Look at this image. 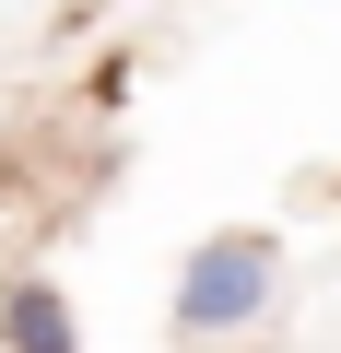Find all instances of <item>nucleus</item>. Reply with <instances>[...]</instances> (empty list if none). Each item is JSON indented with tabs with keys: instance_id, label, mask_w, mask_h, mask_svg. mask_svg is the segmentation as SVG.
Listing matches in <instances>:
<instances>
[{
	"instance_id": "f257e3e1",
	"label": "nucleus",
	"mask_w": 341,
	"mask_h": 353,
	"mask_svg": "<svg viewBox=\"0 0 341 353\" xmlns=\"http://www.w3.org/2000/svg\"><path fill=\"white\" fill-rule=\"evenodd\" d=\"M271 236H212V248H189V271H177V330H247L259 306H271Z\"/></svg>"
},
{
	"instance_id": "f03ea898",
	"label": "nucleus",
	"mask_w": 341,
	"mask_h": 353,
	"mask_svg": "<svg viewBox=\"0 0 341 353\" xmlns=\"http://www.w3.org/2000/svg\"><path fill=\"white\" fill-rule=\"evenodd\" d=\"M0 341H12V353H71V306H59V283H12V294H0Z\"/></svg>"
}]
</instances>
